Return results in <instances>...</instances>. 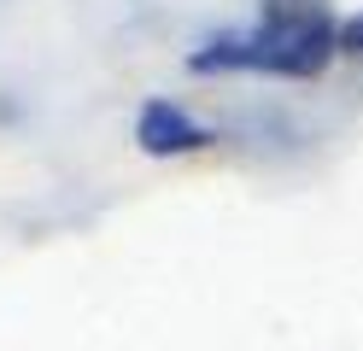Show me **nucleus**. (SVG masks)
Wrapping results in <instances>:
<instances>
[{"label": "nucleus", "instance_id": "2", "mask_svg": "<svg viewBox=\"0 0 363 351\" xmlns=\"http://www.w3.org/2000/svg\"><path fill=\"white\" fill-rule=\"evenodd\" d=\"M211 129L199 123L194 111H182L176 100H147L141 117H135V147H141L147 158H182V152H199L211 147Z\"/></svg>", "mask_w": 363, "mask_h": 351}, {"label": "nucleus", "instance_id": "1", "mask_svg": "<svg viewBox=\"0 0 363 351\" xmlns=\"http://www.w3.org/2000/svg\"><path fill=\"white\" fill-rule=\"evenodd\" d=\"M340 53V23L334 12L316 18H258L252 30H223L199 41L188 53L194 77H229V70H252V77H323L328 59Z\"/></svg>", "mask_w": 363, "mask_h": 351}, {"label": "nucleus", "instance_id": "4", "mask_svg": "<svg viewBox=\"0 0 363 351\" xmlns=\"http://www.w3.org/2000/svg\"><path fill=\"white\" fill-rule=\"evenodd\" d=\"M340 53H352V59H363V12L340 23Z\"/></svg>", "mask_w": 363, "mask_h": 351}, {"label": "nucleus", "instance_id": "3", "mask_svg": "<svg viewBox=\"0 0 363 351\" xmlns=\"http://www.w3.org/2000/svg\"><path fill=\"white\" fill-rule=\"evenodd\" d=\"M328 12V0H264V18H316Z\"/></svg>", "mask_w": 363, "mask_h": 351}]
</instances>
